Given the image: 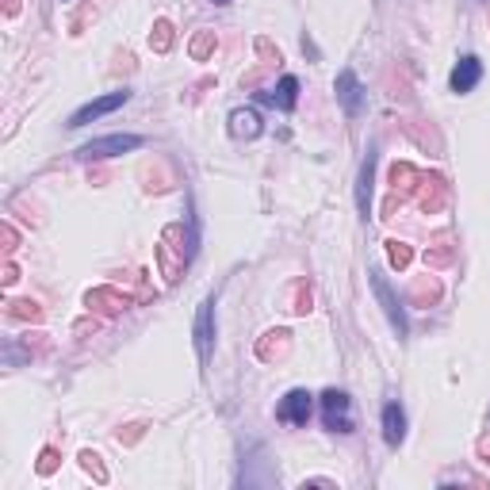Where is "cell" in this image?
<instances>
[{"instance_id": "obj_7", "label": "cell", "mask_w": 490, "mask_h": 490, "mask_svg": "<svg viewBox=\"0 0 490 490\" xmlns=\"http://www.w3.org/2000/svg\"><path fill=\"white\" fill-rule=\"evenodd\" d=\"M333 92H337L341 108L349 111V115H360V104H364V85L360 77H356L353 69H341L337 80H333Z\"/></svg>"}, {"instance_id": "obj_1", "label": "cell", "mask_w": 490, "mask_h": 490, "mask_svg": "<svg viewBox=\"0 0 490 490\" xmlns=\"http://www.w3.org/2000/svg\"><path fill=\"white\" fill-rule=\"evenodd\" d=\"M318 402H322V426L330 429V433H353L356 429V421H353V398H349L345 391L326 387Z\"/></svg>"}, {"instance_id": "obj_14", "label": "cell", "mask_w": 490, "mask_h": 490, "mask_svg": "<svg viewBox=\"0 0 490 490\" xmlns=\"http://www.w3.org/2000/svg\"><path fill=\"white\" fill-rule=\"evenodd\" d=\"M150 46H153V50H158V54H165L169 46H173V23H169V20H158V23H153Z\"/></svg>"}, {"instance_id": "obj_4", "label": "cell", "mask_w": 490, "mask_h": 490, "mask_svg": "<svg viewBox=\"0 0 490 490\" xmlns=\"http://www.w3.org/2000/svg\"><path fill=\"white\" fill-rule=\"evenodd\" d=\"M127 100H130L127 88H119V92H108V96H100V100H88L80 111H73V115H69V127H73V130H77V127H88V122H96V119L111 115L115 108H122Z\"/></svg>"}, {"instance_id": "obj_15", "label": "cell", "mask_w": 490, "mask_h": 490, "mask_svg": "<svg viewBox=\"0 0 490 490\" xmlns=\"http://www.w3.org/2000/svg\"><path fill=\"white\" fill-rule=\"evenodd\" d=\"M387 257H391V265H395V268H406L414 253H410V245H402V241H387Z\"/></svg>"}, {"instance_id": "obj_17", "label": "cell", "mask_w": 490, "mask_h": 490, "mask_svg": "<svg viewBox=\"0 0 490 490\" xmlns=\"http://www.w3.org/2000/svg\"><path fill=\"white\" fill-rule=\"evenodd\" d=\"M211 46H215V35H211V31L195 35V43H192V58H195V62H203V58H207V50H211Z\"/></svg>"}, {"instance_id": "obj_5", "label": "cell", "mask_w": 490, "mask_h": 490, "mask_svg": "<svg viewBox=\"0 0 490 490\" xmlns=\"http://www.w3.org/2000/svg\"><path fill=\"white\" fill-rule=\"evenodd\" d=\"M310 406H314V395L303 387L288 391V395L280 398V406H276V421H288V426H307L310 421Z\"/></svg>"}, {"instance_id": "obj_21", "label": "cell", "mask_w": 490, "mask_h": 490, "mask_svg": "<svg viewBox=\"0 0 490 490\" xmlns=\"http://www.w3.org/2000/svg\"><path fill=\"white\" fill-rule=\"evenodd\" d=\"M211 4H230V0H211Z\"/></svg>"}, {"instance_id": "obj_3", "label": "cell", "mask_w": 490, "mask_h": 490, "mask_svg": "<svg viewBox=\"0 0 490 490\" xmlns=\"http://www.w3.org/2000/svg\"><path fill=\"white\" fill-rule=\"evenodd\" d=\"M372 291H375V299H379L383 314H387L391 330H395L398 337H406V333H410V322H406V310H402V303H398V295H395V288L387 284V276H383V272H372Z\"/></svg>"}, {"instance_id": "obj_10", "label": "cell", "mask_w": 490, "mask_h": 490, "mask_svg": "<svg viewBox=\"0 0 490 490\" xmlns=\"http://www.w3.org/2000/svg\"><path fill=\"white\" fill-rule=\"evenodd\" d=\"M260 130H265V122L253 108H234L230 111V134L234 138H245V142H253V138H260Z\"/></svg>"}, {"instance_id": "obj_9", "label": "cell", "mask_w": 490, "mask_h": 490, "mask_svg": "<svg viewBox=\"0 0 490 490\" xmlns=\"http://www.w3.org/2000/svg\"><path fill=\"white\" fill-rule=\"evenodd\" d=\"M257 100L268 104V108H280V111H295V104H299V80L288 73V77H280V85H276L272 92H257Z\"/></svg>"}, {"instance_id": "obj_8", "label": "cell", "mask_w": 490, "mask_h": 490, "mask_svg": "<svg viewBox=\"0 0 490 490\" xmlns=\"http://www.w3.org/2000/svg\"><path fill=\"white\" fill-rule=\"evenodd\" d=\"M483 80V62L475 58V54H463L460 62H456L452 77H448V85H452V92H471V88Z\"/></svg>"}, {"instance_id": "obj_6", "label": "cell", "mask_w": 490, "mask_h": 490, "mask_svg": "<svg viewBox=\"0 0 490 490\" xmlns=\"http://www.w3.org/2000/svg\"><path fill=\"white\" fill-rule=\"evenodd\" d=\"M195 353L203 364H211V353H215V303L211 299H203L195 310Z\"/></svg>"}, {"instance_id": "obj_20", "label": "cell", "mask_w": 490, "mask_h": 490, "mask_svg": "<svg viewBox=\"0 0 490 490\" xmlns=\"http://www.w3.org/2000/svg\"><path fill=\"white\" fill-rule=\"evenodd\" d=\"M15 280H20V272H15L12 265H8V268H4V284H15Z\"/></svg>"}, {"instance_id": "obj_13", "label": "cell", "mask_w": 490, "mask_h": 490, "mask_svg": "<svg viewBox=\"0 0 490 490\" xmlns=\"http://www.w3.org/2000/svg\"><path fill=\"white\" fill-rule=\"evenodd\" d=\"M85 303H88V310L119 314V310H127V307H130V299H127V295H119V291H111V288H96V291H88V295H85Z\"/></svg>"}, {"instance_id": "obj_18", "label": "cell", "mask_w": 490, "mask_h": 490, "mask_svg": "<svg viewBox=\"0 0 490 490\" xmlns=\"http://www.w3.org/2000/svg\"><path fill=\"white\" fill-rule=\"evenodd\" d=\"M54 468H58V452H54V448H43V456H38V475H50Z\"/></svg>"}, {"instance_id": "obj_2", "label": "cell", "mask_w": 490, "mask_h": 490, "mask_svg": "<svg viewBox=\"0 0 490 490\" xmlns=\"http://www.w3.org/2000/svg\"><path fill=\"white\" fill-rule=\"evenodd\" d=\"M142 146V138L138 134H104V138H92V142H85L77 150L80 161H104V158H119V153H130Z\"/></svg>"}, {"instance_id": "obj_19", "label": "cell", "mask_w": 490, "mask_h": 490, "mask_svg": "<svg viewBox=\"0 0 490 490\" xmlns=\"http://www.w3.org/2000/svg\"><path fill=\"white\" fill-rule=\"evenodd\" d=\"M12 314L15 318H35V322H38V318H43V310H38L35 303H12Z\"/></svg>"}, {"instance_id": "obj_16", "label": "cell", "mask_w": 490, "mask_h": 490, "mask_svg": "<svg viewBox=\"0 0 490 490\" xmlns=\"http://www.w3.org/2000/svg\"><path fill=\"white\" fill-rule=\"evenodd\" d=\"M80 468H85L88 475H96V483H108V471L100 468V456L96 452H80Z\"/></svg>"}, {"instance_id": "obj_12", "label": "cell", "mask_w": 490, "mask_h": 490, "mask_svg": "<svg viewBox=\"0 0 490 490\" xmlns=\"http://www.w3.org/2000/svg\"><path fill=\"white\" fill-rule=\"evenodd\" d=\"M372 181H375V146H368V158L360 165V181H356V207H360L364 218L372 211Z\"/></svg>"}, {"instance_id": "obj_11", "label": "cell", "mask_w": 490, "mask_h": 490, "mask_svg": "<svg viewBox=\"0 0 490 490\" xmlns=\"http://www.w3.org/2000/svg\"><path fill=\"white\" fill-rule=\"evenodd\" d=\"M383 440H387L391 448H398L406 440V414L398 402H387L383 406Z\"/></svg>"}]
</instances>
